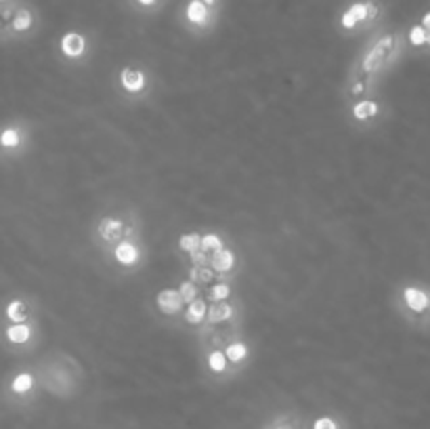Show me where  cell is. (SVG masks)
Instances as JSON below:
<instances>
[{"mask_svg":"<svg viewBox=\"0 0 430 429\" xmlns=\"http://www.w3.org/2000/svg\"><path fill=\"white\" fill-rule=\"evenodd\" d=\"M222 351H225L229 364L235 366V368H242V366L248 362V358H250V348H248V343H246L242 337H237V339H233L231 343H227Z\"/></svg>","mask_w":430,"mask_h":429,"instance_id":"2e32d148","label":"cell"},{"mask_svg":"<svg viewBox=\"0 0 430 429\" xmlns=\"http://www.w3.org/2000/svg\"><path fill=\"white\" fill-rule=\"evenodd\" d=\"M407 51L403 30H380L367 42L355 68V76L376 80L382 72L391 70L399 57Z\"/></svg>","mask_w":430,"mask_h":429,"instance_id":"6da1fadb","label":"cell"},{"mask_svg":"<svg viewBox=\"0 0 430 429\" xmlns=\"http://www.w3.org/2000/svg\"><path fill=\"white\" fill-rule=\"evenodd\" d=\"M242 320V308L233 301H216V303H208V313H206V322L204 324H227V322H235Z\"/></svg>","mask_w":430,"mask_h":429,"instance_id":"7c38bea8","label":"cell"},{"mask_svg":"<svg viewBox=\"0 0 430 429\" xmlns=\"http://www.w3.org/2000/svg\"><path fill=\"white\" fill-rule=\"evenodd\" d=\"M118 82L126 95L145 97L149 91V76L141 66H124L118 74Z\"/></svg>","mask_w":430,"mask_h":429,"instance_id":"30bf717a","label":"cell"},{"mask_svg":"<svg viewBox=\"0 0 430 429\" xmlns=\"http://www.w3.org/2000/svg\"><path fill=\"white\" fill-rule=\"evenodd\" d=\"M189 280L195 282L200 288H208L210 284H215L218 280V276L215 273V270L210 266H200V268H189Z\"/></svg>","mask_w":430,"mask_h":429,"instance_id":"44dd1931","label":"cell"},{"mask_svg":"<svg viewBox=\"0 0 430 429\" xmlns=\"http://www.w3.org/2000/svg\"><path fill=\"white\" fill-rule=\"evenodd\" d=\"M200 240H202V232H187V234L180 236L177 244L185 255H189V253L200 251Z\"/></svg>","mask_w":430,"mask_h":429,"instance_id":"d4e9b609","label":"cell"},{"mask_svg":"<svg viewBox=\"0 0 430 429\" xmlns=\"http://www.w3.org/2000/svg\"><path fill=\"white\" fill-rule=\"evenodd\" d=\"M382 114H384V106L380 99H374V97H361V99H355V104L351 106V116L359 124L376 122L378 118H382Z\"/></svg>","mask_w":430,"mask_h":429,"instance_id":"4fadbf2b","label":"cell"},{"mask_svg":"<svg viewBox=\"0 0 430 429\" xmlns=\"http://www.w3.org/2000/svg\"><path fill=\"white\" fill-rule=\"evenodd\" d=\"M220 248H225V240L220 238V234H216V232L202 234V240H200V251L202 253H206L210 257L213 253L220 251Z\"/></svg>","mask_w":430,"mask_h":429,"instance_id":"cb8c5ba5","label":"cell"},{"mask_svg":"<svg viewBox=\"0 0 430 429\" xmlns=\"http://www.w3.org/2000/svg\"><path fill=\"white\" fill-rule=\"evenodd\" d=\"M208 266L215 270V273L218 278H222V280H231L237 270H240V259H237V253L233 251V248H220V251H216L210 255V259H208Z\"/></svg>","mask_w":430,"mask_h":429,"instance_id":"8fae6325","label":"cell"},{"mask_svg":"<svg viewBox=\"0 0 430 429\" xmlns=\"http://www.w3.org/2000/svg\"><path fill=\"white\" fill-rule=\"evenodd\" d=\"M179 293H180L183 303L187 306V303H191L193 299H198V297L202 295V288H200L195 282H191V280L187 278V280H183V282L179 284Z\"/></svg>","mask_w":430,"mask_h":429,"instance_id":"4316f807","label":"cell"},{"mask_svg":"<svg viewBox=\"0 0 430 429\" xmlns=\"http://www.w3.org/2000/svg\"><path fill=\"white\" fill-rule=\"evenodd\" d=\"M4 333H6L9 343H13V345H26V343H30V339L34 337V326L28 324V322L11 324V326H6Z\"/></svg>","mask_w":430,"mask_h":429,"instance_id":"e0dca14e","label":"cell"},{"mask_svg":"<svg viewBox=\"0 0 430 429\" xmlns=\"http://www.w3.org/2000/svg\"><path fill=\"white\" fill-rule=\"evenodd\" d=\"M384 17L382 0H353L338 17L340 30L349 34H357L363 30H372Z\"/></svg>","mask_w":430,"mask_h":429,"instance_id":"277c9868","label":"cell"},{"mask_svg":"<svg viewBox=\"0 0 430 429\" xmlns=\"http://www.w3.org/2000/svg\"><path fill=\"white\" fill-rule=\"evenodd\" d=\"M109 255L113 263H118L124 270L139 268V263L143 261V244L141 240H122L109 248Z\"/></svg>","mask_w":430,"mask_h":429,"instance_id":"9c48e42d","label":"cell"},{"mask_svg":"<svg viewBox=\"0 0 430 429\" xmlns=\"http://www.w3.org/2000/svg\"><path fill=\"white\" fill-rule=\"evenodd\" d=\"M202 2H204L206 6L215 9V11H220V9H222V2H225V0H202Z\"/></svg>","mask_w":430,"mask_h":429,"instance_id":"1f68e13d","label":"cell"},{"mask_svg":"<svg viewBox=\"0 0 430 429\" xmlns=\"http://www.w3.org/2000/svg\"><path fill=\"white\" fill-rule=\"evenodd\" d=\"M32 316V308L26 299H13L9 306H6V318L11 320V324H21V322H28Z\"/></svg>","mask_w":430,"mask_h":429,"instance_id":"ac0fdd59","label":"cell"},{"mask_svg":"<svg viewBox=\"0 0 430 429\" xmlns=\"http://www.w3.org/2000/svg\"><path fill=\"white\" fill-rule=\"evenodd\" d=\"M32 388H34V375H30V373H19L11 381V390H13V393H19V395L32 391Z\"/></svg>","mask_w":430,"mask_h":429,"instance_id":"484cf974","label":"cell"},{"mask_svg":"<svg viewBox=\"0 0 430 429\" xmlns=\"http://www.w3.org/2000/svg\"><path fill=\"white\" fill-rule=\"evenodd\" d=\"M21 141H24V137H21V131L17 126H6L0 133V146L4 150H15V148L21 146Z\"/></svg>","mask_w":430,"mask_h":429,"instance_id":"603a6c76","label":"cell"},{"mask_svg":"<svg viewBox=\"0 0 430 429\" xmlns=\"http://www.w3.org/2000/svg\"><path fill=\"white\" fill-rule=\"evenodd\" d=\"M233 295V286H231V280H222L218 278L215 284H210L206 288V297H208V303H216V301H227L231 299Z\"/></svg>","mask_w":430,"mask_h":429,"instance_id":"d6986e66","label":"cell"},{"mask_svg":"<svg viewBox=\"0 0 430 429\" xmlns=\"http://www.w3.org/2000/svg\"><path fill=\"white\" fill-rule=\"evenodd\" d=\"M6 2H13V0H0V4H6Z\"/></svg>","mask_w":430,"mask_h":429,"instance_id":"d6a6232c","label":"cell"},{"mask_svg":"<svg viewBox=\"0 0 430 429\" xmlns=\"http://www.w3.org/2000/svg\"><path fill=\"white\" fill-rule=\"evenodd\" d=\"M208 255L206 253H202V251H195V253H189L187 255V261H189V266H193V268H200V266H208Z\"/></svg>","mask_w":430,"mask_h":429,"instance_id":"f546056e","label":"cell"},{"mask_svg":"<svg viewBox=\"0 0 430 429\" xmlns=\"http://www.w3.org/2000/svg\"><path fill=\"white\" fill-rule=\"evenodd\" d=\"M206 368H208V373H213V375H225V373H229L231 364H229L225 351L210 350L206 351Z\"/></svg>","mask_w":430,"mask_h":429,"instance_id":"ffe728a7","label":"cell"},{"mask_svg":"<svg viewBox=\"0 0 430 429\" xmlns=\"http://www.w3.org/2000/svg\"><path fill=\"white\" fill-rule=\"evenodd\" d=\"M218 13L220 11L206 6L202 0H185L180 4L179 17L185 30H189L193 34H208L216 28Z\"/></svg>","mask_w":430,"mask_h":429,"instance_id":"5b68a950","label":"cell"},{"mask_svg":"<svg viewBox=\"0 0 430 429\" xmlns=\"http://www.w3.org/2000/svg\"><path fill=\"white\" fill-rule=\"evenodd\" d=\"M267 429H300V425L294 417H277Z\"/></svg>","mask_w":430,"mask_h":429,"instance_id":"f1b7e54d","label":"cell"},{"mask_svg":"<svg viewBox=\"0 0 430 429\" xmlns=\"http://www.w3.org/2000/svg\"><path fill=\"white\" fill-rule=\"evenodd\" d=\"M155 308L158 312L166 318H175V316H180L183 310H185V303L180 299L179 288H162L158 291L155 295Z\"/></svg>","mask_w":430,"mask_h":429,"instance_id":"5bb4252c","label":"cell"},{"mask_svg":"<svg viewBox=\"0 0 430 429\" xmlns=\"http://www.w3.org/2000/svg\"><path fill=\"white\" fill-rule=\"evenodd\" d=\"M95 236H97V244L103 251H109L122 240H139L141 238L139 217L130 211L103 215L95 228Z\"/></svg>","mask_w":430,"mask_h":429,"instance_id":"3957f363","label":"cell"},{"mask_svg":"<svg viewBox=\"0 0 430 429\" xmlns=\"http://www.w3.org/2000/svg\"><path fill=\"white\" fill-rule=\"evenodd\" d=\"M38 28H40V13L36 6L26 0H17L9 26V39H28L36 34Z\"/></svg>","mask_w":430,"mask_h":429,"instance_id":"8992f818","label":"cell"},{"mask_svg":"<svg viewBox=\"0 0 430 429\" xmlns=\"http://www.w3.org/2000/svg\"><path fill=\"white\" fill-rule=\"evenodd\" d=\"M91 51V42H88V36L80 30H70L66 32L61 39H59V53L66 61L70 64H80L86 59Z\"/></svg>","mask_w":430,"mask_h":429,"instance_id":"ba28073f","label":"cell"},{"mask_svg":"<svg viewBox=\"0 0 430 429\" xmlns=\"http://www.w3.org/2000/svg\"><path fill=\"white\" fill-rule=\"evenodd\" d=\"M200 330V341L204 345V350H225L227 343H231L233 339L242 337V320L235 322H227V324H204L198 328Z\"/></svg>","mask_w":430,"mask_h":429,"instance_id":"52a82bcc","label":"cell"},{"mask_svg":"<svg viewBox=\"0 0 430 429\" xmlns=\"http://www.w3.org/2000/svg\"><path fill=\"white\" fill-rule=\"evenodd\" d=\"M396 313L416 330H430V284L422 280H403L394 288Z\"/></svg>","mask_w":430,"mask_h":429,"instance_id":"7a4b0ae2","label":"cell"},{"mask_svg":"<svg viewBox=\"0 0 430 429\" xmlns=\"http://www.w3.org/2000/svg\"><path fill=\"white\" fill-rule=\"evenodd\" d=\"M126 2H128V6H130L133 11H137V13L153 15V13H158L160 9H164L168 0H126Z\"/></svg>","mask_w":430,"mask_h":429,"instance_id":"7402d4cb","label":"cell"},{"mask_svg":"<svg viewBox=\"0 0 430 429\" xmlns=\"http://www.w3.org/2000/svg\"><path fill=\"white\" fill-rule=\"evenodd\" d=\"M313 429H338V423H336V419H332V417H319V419L315 421Z\"/></svg>","mask_w":430,"mask_h":429,"instance_id":"4dcf8cb0","label":"cell"},{"mask_svg":"<svg viewBox=\"0 0 430 429\" xmlns=\"http://www.w3.org/2000/svg\"><path fill=\"white\" fill-rule=\"evenodd\" d=\"M15 4H17V0L0 4V36H4V39H9V26H11V17H13V11H15Z\"/></svg>","mask_w":430,"mask_h":429,"instance_id":"83f0119b","label":"cell"},{"mask_svg":"<svg viewBox=\"0 0 430 429\" xmlns=\"http://www.w3.org/2000/svg\"><path fill=\"white\" fill-rule=\"evenodd\" d=\"M206 313H208V299L200 295L198 299H193L191 303L185 306L180 318H183V322H185L187 326L200 328V326H204V322H206Z\"/></svg>","mask_w":430,"mask_h":429,"instance_id":"9a60e30c","label":"cell"}]
</instances>
